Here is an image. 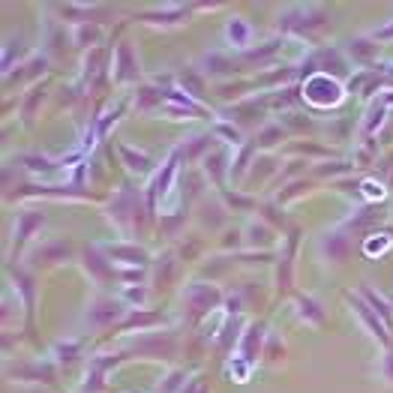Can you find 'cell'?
I'll use <instances>...</instances> for the list:
<instances>
[{
  "label": "cell",
  "instance_id": "cell-3",
  "mask_svg": "<svg viewBox=\"0 0 393 393\" xmlns=\"http://www.w3.org/2000/svg\"><path fill=\"white\" fill-rule=\"evenodd\" d=\"M348 52L357 60H369V57H376L378 45H372V39H355V43H348Z\"/></svg>",
  "mask_w": 393,
  "mask_h": 393
},
{
  "label": "cell",
  "instance_id": "cell-13",
  "mask_svg": "<svg viewBox=\"0 0 393 393\" xmlns=\"http://www.w3.org/2000/svg\"><path fill=\"white\" fill-rule=\"evenodd\" d=\"M75 351H78L75 342H73V346H57V355H64L60 360H75Z\"/></svg>",
  "mask_w": 393,
  "mask_h": 393
},
{
  "label": "cell",
  "instance_id": "cell-1",
  "mask_svg": "<svg viewBox=\"0 0 393 393\" xmlns=\"http://www.w3.org/2000/svg\"><path fill=\"white\" fill-rule=\"evenodd\" d=\"M117 312H120V304H114V300L103 297V300H96L94 309L87 312V321H90L94 327H99V325H108L112 318H117Z\"/></svg>",
  "mask_w": 393,
  "mask_h": 393
},
{
  "label": "cell",
  "instance_id": "cell-2",
  "mask_svg": "<svg viewBox=\"0 0 393 393\" xmlns=\"http://www.w3.org/2000/svg\"><path fill=\"white\" fill-rule=\"evenodd\" d=\"M351 306H355V312L360 316V321H364V325L372 330V336H376V339H385V342H387V334H385V327H381V321H378V316H376V312H372L369 306H364V304H360V300H351Z\"/></svg>",
  "mask_w": 393,
  "mask_h": 393
},
{
  "label": "cell",
  "instance_id": "cell-11",
  "mask_svg": "<svg viewBox=\"0 0 393 393\" xmlns=\"http://www.w3.org/2000/svg\"><path fill=\"white\" fill-rule=\"evenodd\" d=\"M216 133H219V135H225V138L231 141V144H240V133H237V129H231V126H216Z\"/></svg>",
  "mask_w": 393,
  "mask_h": 393
},
{
  "label": "cell",
  "instance_id": "cell-4",
  "mask_svg": "<svg viewBox=\"0 0 393 393\" xmlns=\"http://www.w3.org/2000/svg\"><path fill=\"white\" fill-rule=\"evenodd\" d=\"M300 316H304L309 325H321V321H325V312H321V306L316 304V300H309V297H300Z\"/></svg>",
  "mask_w": 393,
  "mask_h": 393
},
{
  "label": "cell",
  "instance_id": "cell-14",
  "mask_svg": "<svg viewBox=\"0 0 393 393\" xmlns=\"http://www.w3.org/2000/svg\"><path fill=\"white\" fill-rule=\"evenodd\" d=\"M372 39H393V24H387V27L376 30V34H372Z\"/></svg>",
  "mask_w": 393,
  "mask_h": 393
},
{
  "label": "cell",
  "instance_id": "cell-9",
  "mask_svg": "<svg viewBox=\"0 0 393 393\" xmlns=\"http://www.w3.org/2000/svg\"><path fill=\"white\" fill-rule=\"evenodd\" d=\"M366 297L372 300V306H376V316L381 312V316H385V321L390 325V309H387V304H385V300H381V297H376V295H372V291H366Z\"/></svg>",
  "mask_w": 393,
  "mask_h": 393
},
{
  "label": "cell",
  "instance_id": "cell-8",
  "mask_svg": "<svg viewBox=\"0 0 393 393\" xmlns=\"http://www.w3.org/2000/svg\"><path fill=\"white\" fill-rule=\"evenodd\" d=\"M205 73H214V75H223V73H228V64H225V60L223 57H219V54H207L205 57Z\"/></svg>",
  "mask_w": 393,
  "mask_h": 393
},
{
  "label": "cell",
  "instance_id": "cell-7",
  "mask_svg": "<svg viewBox=\"0 0 393 393\" xmlns=\"http://www.w3.org/2000/svg\"><path fill=\"white\" fill-rule=\"evenodd\" d=\"M120 150H124V156L129 159V168H133V171H150V159L147 156H141V154L135 156L129 147H120Z\"/></svg>",
  "mask_w": 393,
  "mask_h": 393
},
{
  "label": "cell",
  "instance_id": "cell-10",
  "mask_svg": "<svg viewBox=\"0 0 393 393\" xmlns=\"http://www.w3.org/2000/svg\"><path fill=\"white\" fill-rule=\"evenodd\" d=\"M381 378L390 381V385H393V348L387 351V357L381 360Z\"/></svg>",
  "mask_w": 393,
  "mask_h": 393
},
{
  "label": "cell",
  "instance_id": "cell-5",
  "mask_svg": "<svg viewBox=\"0 0 393 393\" xmlns=\"http://www.w3.org/2000/svg\"><path fill=\"white\" fill-rule=\"evenodd\" d=\"M330 240H325V253H330V258H336V261H342L348 255V244L342 240V235H327Z\"/></svg>",
  "mask_w": 393,
  "mask_h": 393
},
{
  "label": "cell",
  "instance_id": "cell-12",
  "mask_svg": "<svg viewBox=\"0 0 393 393\" xmlns=\"http://www.w3.org/2000/svg\"><path fill=\"white\" fill-rule=\"evenodd\" d=\"M177 378H184V372H171L168 381H165L163 387H159V393H171V390H175V387H177Z\"/></svg>",
  "mask_w": 393,
  "mask_h": 393
},
{
  "label": "cell",
  "instance_id": "cell-6",
  "mask_svg": "<svg viewBox=\"0 0 393 393\" xmlns=\"http://www.w3.org/2000/svg\"><path fill=\"white\" fill-rule=\"evenodd\" d=\"M246 36H249V30L240 24V18H235V22L228 24V39L231 43H237V45H246Z\"/></svg>",
  "mask_w": 393,
  "mask_h": 393
}]
</instances>
